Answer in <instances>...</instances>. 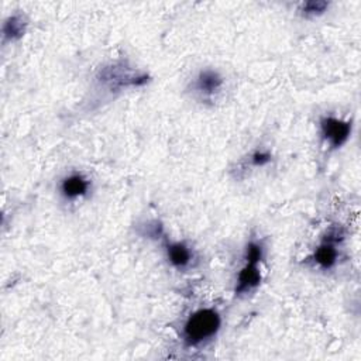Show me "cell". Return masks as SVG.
Listing matches in <instances>:
<instances>
[{
	"instance_id": "6da1fadb",
	"label": "cell",
	"mask_w": 361,
	"mask_h": 361,
	"mask_svg": "<svg viewBox=\"0 0 361 361\" xmlns=\"http://www.w3.org/2000/svg\"><path fill=\"white\" fill-rule=\"evenodd\" d=\"M221 326V317L217 310L204 307L193 312L183 324V340L186 345L196 347L212 340Z\"/></svg>"
},
{
	"instance_id": "5b68a950",
	"label": "cell",
	"mask_w": 361,
	"mask_h": 361,
	"mask_svg": "<svg viewBox=\"0 0 361 361\" xmlns=\"http://www.w3.org/2000/svg\"><path fill=\"white\" fill-rule=\"evenodd\" d=\"M92 182L82 172H71L61 179L59 193L68 202H75L85 197L90 192Z\"/></svg>"
},
{
	"instance_id": "3957f363",
	"label": "cell",
	"mask_w": 361,
	"mask_h": 361,
	"mask_svg": "<svg viewBox=\"0 0 361 361\" xmlns=\"http://www.w3.org/2000/svg\"><path fill=\"white\" fill-rule=\"evenodd\" d=\"M224 78L219 71L206 68L197 72L192 80V93L202 102H212L223 89Z\"/></svg>"
},
{
	"instance_id": "7a4b0ae2",
	"label": "cell",
	"mask_w": 361,
	"mask_h": 361,
	"mask_svg": "<svg viewBox=\"0 0 361 361\" xmlns=\"http://www.w3.org/2000/svg\"><path fill=\"white\" fill-rule=\"evenodd\" d=\"M264 258V245L261 241L251 240L245 247L244 265L237 275L235 295H247L252 292L261 282L259 262Z\"/></svg>"
},
{
	"instance_id": "8992f818",
	"label": "cell",
	"mask_w": 361,
	"mask_h": 361,
	"mask_svg": "<svg viewBox=\"0 0 361 361\" xmlns=\"http://www.w3.org/2000/svg\"><path fill=\"white\" fill-rule=\"evenodd\" d=\"M338 241H340V233L331 231L329 233L324 240L316 247L313 259L322 269H330L336 265L338 258Z\"/></svg>"
},
{
	"instance_id": "9c48e42d",
	"label": "cell",
	"mask_w": 361,
	"mask_h": 361,
	"mask_svg": "<svg viewBox=\"0 0 361 361\" xmlns=\"http://www.w3.org/2000/svg\"><path fill=\"white\" fill-rule=\"evenodd\" d=\"M329 8V3L323 1V0H310V1H305L300 6V13L305 17H317L320 14H323L324 11H327Z\"/></svg>"
},
{
	"instance_id": "ba28073f",
	"label": "cell",
	"mask_w": 361,
	"mask_h": 361,
	"mask_svg": "<svg viewBox=\"0 0 361 361\" xmlns=\"http://www.w3.org/2000/svg\"><path fill=\"white\" fill-rule=\"evenodd\" d=\"M27 30V20L23 14H13L4 20L3 24V41L20 39Z\"/></svg>"
},
{
	"instance_id": "52a82bcc",
	"label": "cell",
	"mask_w": 361,
	"mask_h": 361,
	"mask_svg": "<svg viewBox=\"0 0 361 361\" xmlns=\"http://www.w3.org/2000/svg\"><path fill=\"white\" fill-rule=\"evenodd\" d=\"M166 258L172 267L178 269H185L192 264L193 251L189 245L180 241H166L165 243Z\"/></svg>"
},
{
	"instance_id": "30bf717a",
	"label": "cell",
	"mask_w": 361,
	"mask_h": 361,
	"mask_svg": "<svg viewBox=\"0 0 361 361\" xmlns=\"http://www.w3.org/2000/svg\"><path fill=\"white\" fill-rule=\"evenodd\" d=\"M251 164L254 166H264L267 165L268 162H271V154L268 151H264V149H259V151H255L251 154Z\"/></svg>"
},
{
	"instance_id": "277c9868",
	"label": "cell",
	"mask_w": 361,
	"mask_h": 361,
	"mask_svg": "<svg viewBox=\"0 0 361 361\" xmlns=\"http://www.w3.org/2000/svg\"><path fill=\"white\" fill-rule=\"evenodd\" d=\"M320 134L331 148H340L347 142L351 134V121L334 116H323L319 121Z\"/></svg>"
}]
</instances>
